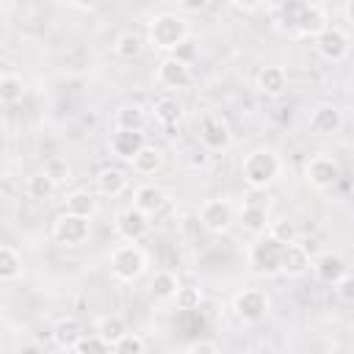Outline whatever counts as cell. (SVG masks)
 Instances as JSON below:
<instances>
[{
    "instance_id": "cell-21",
    "label": "cell",
    "mask_w": 354,
    "mask_h": 354,
    "mask_svg": "<svg viewBox=\"0 0 354 354\" xmlns=\"http://www.w3.org/2000/svg\"><path fill=\"white\" fill-rule=\"evenodd\" d=\"M144 124H147V111L138 102H124L113 111V127L119 130H144Z\"/></svg>"
},
{
    "instance_id": "cell-31",
    "label": "cell",
    "mask_w": 354,
    "mask_h": 354,
    "mask_svg": "<svg viewBox=\"0 0 354 354\" xmlns=\"http://www.w3.org/2000/svg\"><path fill=\"white\" fill-rule=\"evenodd\" d=\"M22 277V257L14 246H0V282H14Z\"/></svg>"
},
{
    "instance_id": "cell-6",
    "label": "cell",
    "mask_w": 354,
    "mask_h": 354,
    "mask_svg": "<svg viewBox=\"0 0 354 354\" xmlns=\"http://www.w3.org/2000/svg\"><path fill=\"white\" fill-rule=\"evenodd\" d=\"M304 180H307V185L315 188V191H329V188L340 180V163H337L332 155H326V152L313 155V158L304 163Z\"/></svg>"
},
{
    "instance_id": "cell-28",
    "label": "cell",
    "mask_w": 354,
    "mask_h": 354,
    "mask_svg": "<svg viewBox=\"0 0 354 354\" xmlns=\"http://www.w3.org/2000/svg\"><path fill=\"white\" fill-rule=\"evenodd\" d=\"M144 47H147V41H144L138 33H133V30L116 36V41H113V53H116L122 61H136V58H141V55H144Z\"/></svg>"
},
{
    "instance_id": "cell-17",
    "label": "cell",
    "mask_w": 354,
    "mask_h": 354,
    "mask_svg": "<svg viewBox=\"0 0 354 354\" xmlns=\"http://www.w3.org/2000/svg\"><path fill=\"white\" fill-rule=\"evenodd\" d=\"M254 88L263 97H279V94H285V88H288V72H285V66H277V64L260 66V72L254 75Z\"/></svg>"
},
{
    "instance_id": "cell-13",
    "label": "cell",
    "mask_w": 354,
    "mask_h": 354,
    "mask_svg": "<svg viewBox=\"0 0 354 354\" xmlns=\"http://www.w3.org/2000/svg\"><path fill=\"white\" fill-rule=\"evenodd\" d=\"M113 230H116V235H119L122 241H136V243H138V241L149 232V216L130 205V207H124V210L116 213Z\"/></svg>"
},
{
    "instance_id": "cell-9",
    "label": "cell",
    "mask_w": 354,
    "mask_h": 354,
    "mask_svg": "<svg viewBox=\"0 0 354 354\" xmlns=\"http://www.w3.org/2000/svg\"><path fill=\"white\" fill-rule=\"evenodd\" d=\"M232 221H235V210H232V205L227 199H205L199 205V224L207 232L221 235V232H227L232 227Z\"/></svg>"
},
{
    "instance_id": "cell-34",
    "label": "cell",
    "mask_w": 354,
    "mask_h": 354,
    "mask_svg": "<svg viewBox=\"0 0 354 354\" xmlns=\"http://www.w3.org/2000/svg\"><path fill=\"white\" fill-rule=\"evenodd\" d=\"M171 301L177 304V310H185V313L199 310V304H202V290L194 288V285H180L177 293L171 296Z\"/></svg>"
},
{
    "instance_id": "cell-12",
    "label": "cell",
    "mask_w": 354,
    "mask_h": 354,
    "mask_svg": "<svg viewBox=\"0 0 354 354\" xmlns=\"http://www.w3.org/2000/svg\"><path fill=\"white\" fill-rule=\"evenodd\" d=\"M155 80L166 88V91H177V88H185L191 83V64L174 58L171 53L158 64L155 69Z\"/></svg>"
},
{
    "instance_id": "cell-15",
    "label": "cell",
    "mask_w": 354,
    "mask_h": 354,
    "mask_svg": "<svg viewBox=\"0 0 354 354\" xmlns=\"http://www.w3.org/2000/svg\"><path fill=\"white\" fill-rule=\"evenodd\" d=\"M144 144H147L144 130H119V127H113V133H111V138H108L111 155L119 158V160H127V163L136 158V152H138Z\"/></svg>"
},
{
    "instance_id": "cell-25",
    "label": "cell",
    "mask_w": 354,
    "mask_h": 354,
    "mask_svg": "<svg viewBox=\"0 0 354 354\" xmlns=\"http://www.w3.org/2000/svg\"><path fill=\"white\" fill-rule=\"evenodd\" d=\"M53 343L61 348V351H69L72 346H75V340L83 335V326H80V321L77 318H61L55 326H53Z\"/></svg>"
},
{
    "instance_id": "cell-2",
    "label": "cell",
    "mask_w": 354,
    "mask_h": 354,
    "mask_svg": "<svg viewBox=\"0 0 354 354\" xmlns=\"http://www.w3.org/2000/svg\"><path fill=\"white\" fill-rule=\"evenodd\" d=\"M191 30H188V22L180 17V14H171V11H163V14H155L147 25V44L160 50V53H171L183 39H188Z\"/></svg>"
},
{
    "instance_id": "cell-44",
    "label": "cell",
    "mask_w": 354,
    "mask_h": 354,
    "mask_svg": "<svg viewBox=\"0 0 354 354\" xmlns=\"http://www.w3.org/2000/svg\"><path fill=\"white\" fill-rule=\"evenodd\" d=\"M290 3H299V6H307V3H313V0H290Z\"/></svg>"
},
{
    "instance_id": "cell-39",
    "label": "cell",
    "mask_w": 354,
    "mask_h": 354,
    "mask_svg": "<svg viewBox=\"0 0 354 354\" xmlns=\"http://www.w3.org/2000/svg\"><path fill=\"white\" fill-rule=\"evenodd\" d=\"M218 348H221L218 340H210V337H199V340L185 343V354H216Z\"/></svg>"
},
{
    "instance_id": "cell-5",
    "label": "cell",
    "mask_w": 354,
    "mask_h": 354,
    "mask_svg": "<svg viewBox=\"0 0 354 354\" xmlns=\"http://www.w3.org/2000/svg\"><path fill=\"white\" fill-rule=\"evenodd\" d=\"M279 260H282V243L271 235H263L252 243L249 249V266L263 274V277H274L279 274Z\"/></svg>"
},
{
    "instance_id": "cell-43",
    "label": "cell",
    "mask_w": 354,
    "mask_h": 354,
    "mask_svg": "<svg viewBox=\"0 0 354 354\" xmlns=\"http://www.w3.org/2000/svg\"><path fill=\"white\" fill-rule=\"evenodd\" d=\"M72 8H77V11H91V8H97L100 6V0H66Z\"/></svg>"
},
{
    "instance_id": "cell-42",
    "label": "cell",
    "mask_w": 354,
    "mask_h": 354,
    "mask_svg": "<svg viewBox=\"0 0 354 354\" xmlns=\"http://www.w3.org/2000/svg\"><path fill=\"white\" fill-rule=\"evenodd\" d=\"M177 6L183 11H188V14H196V11H202L207 6V0H177Z\"/></svg>"
},
{
    "instance_id": "cell-14",
    "label": "cell",
    "mask_w": 354,
    "mask_h": 354,
    "mask_svg": "<svg viewBox=\"0 0 354 354\" xmlns=\"http://www.w3.org/2000/svg\"><path fill=\"white\" fill-rule=\"evenodd\" d=\"M310 271H313L321 282L335 285V282H337L343 274H348L351 268H348L346 257H340L337 252H318L315 257H310Z\"/></svg>"
},
{
    "instance_id": "cell-40",
    "label": "cell",
    "mask_w": 354,
    "mask_h": 354,
    "mask_svg": "<svg viewBox=\"0 0 354 354\" xmlns=\"http://www.w3.org/2000/svg\"><path fill=\"white\" fill-rule=\"evenodd\" d=\"M171 55H174V58H180V61H185V64H191V58H194V41H191V36H188V39H183V41L171 50Z\"/></svg>"
},
{
    "instance_id": "cell-8",
    "label": "cell",
    "mask_w": 354,
    "mask_h": 354,
    "mask_svg": "<svg viewBox=\"0 0 354 354\" xmlns=\"http://www.w3.org/2000/svg\"><path fill=\"white\" fill-rule=\"evenodd\" d=\"M313 41H315L318 55H321L324 61H329V64H340V61L348 55V50H351L348 33H346L343 28H337V25H326L318 36H313Z\"/></svg>"
},
{
    "instance_id": "cell-27",
    "label": "cell",
    "mask_w": 354,
    "mask_h": 354,
    "mask_svg": "<svg viewBox=\"0 0 354 354\" xmlns=\"http://www.w3.org/2000/svg\"><path fill=\"white\" fill-rule=\"evenodd\" d=\"M64 210L75 213V216H83V218H94L97 216V199L88 191H72L64 199Z\"/></svg>"
},
{
    "instance_id": "cell-10",
    "label": "cell",
    "mask_w": 354,
    "mask_h": 354,
    "mask_svg": "<svg viewBox=\"0 0 354 354\" xmlns=\"http://www.w3.org/2000/svg\"><path fill=\"white\" fill-rule=\"evenodd\" d=\"M199 144L207 149V152H218V149H227L232 144V133H230V124L216 116V113H205L199 119Z\"/></svg>"
},
{
    "instance_id": "cell-36",
    "label": "cell",
    "mask_w": 354,
    "mask_h": 354,
    "mask_svg": "<svg viewBox=\"0 0 354 354\" xmlns=\"http://www.w3.org/2000/svg\"><path fill=\"white\" fill-rule=\"evenodd\" d=\"M111 351L113 354H144L147 351V340L141 337V335H136V332H124L113 346H111Z\"/></svg>"
},
{
    "instance_id": "cell-19",
    "label": "cell",
    "mask_w": 354,
    "mask_h": 354,
    "mask_svg": "<svg viewBox=\"0 0 354 354\" xmlns=\"http://www.w3.org/2000/svg\"><path fill=\"white\" fill-rule=\"evenodd\" d=\"M94 188H97V194H100L102 199H116V196L124 194V188H127V174H124L122 169H116V166H105V169L97 171Z\"/></svg>"
},
{
    "instance_id": "cell-11",
    "label": "cell",
    "mask_w": 354,
    "mask_h": 354,
    "mask_svg": "<svg viewBox=\"0 0 354 354\" xmlns=\"http://www.w3.org/2000/svg\"><path fill=\"white\" fill-rule=\"evenodd\" d=\"M307 127L313 136H335L343 127V111L335 102H318L310 116H307Z\"/></svg>"
},
{
    "instance_id": "cell-41",
    "label": "cell",
    "mask_w": 354,
    "mask_h": 354,
    "mask_svg": "<svg viewBox=\"0 0 354 354\" xmlns=\"http://www.w3.org/2000/svg\"><path fill=\"white\" fill-rule=\"evenodd\" d=\"M268 3H271V0H232V6L241 8V11H257V8L268 6Z\"/></svg>"
},
{
    "instance_id": "cell-26",
    "label": "cell",
    "mask_w": 354,
    "mask_h": 354,
    "mask_svg": "<svg viewBox=\"0 0 354 354\" xmlns=\"http://www.w3.org/2000/svg\"><path fill=\"white\" fill-rule=\"evenodd\" d=\"M127 329H130L127 321H124L122 315H116V313H111V315H100L97 324H94V332H97L108 346H113Z\"/></svg>"
},
{
    "instance_id": "cell-29",
    "label": "cell",
    "mask_w": 354,
    "mask_h": 354,
    "mask_svg": "<svg viewBox=\"0 0 354 354\" xmlns=\"http://www.w3.org/2000/svg\"><path fill=\"white\" fill-rule=\"evenodd\" d=\"M55 183L44 174V171H33L28 180H25V194H28V199H33V202H47L53 194H55Z\"/></svg>"
},
{
    "instance_id": "cell-35",
    "label": "cell",
    "mask_w": 354,
    "mask_h": 354,
    "mask_svg": "<svg viewBox=\"0 0 354 354\" xmlns=\"http://www.w3.org/2000/svg\"><path fill=\"white\" fill-rule=\"evenodd\" d=\"M69 351H75V354H105V351H111V346H108L97 332H91V335L83 332V335L75 340V346H72Z\"/></svg>"
},
{
    "instance_id": "cell-16",
    "label": "cell",
    "mask_w": 354,
    "mask_h": 354,
    "mask_svg": "<svg viewBox=\"0 0 354 354\" xmlns=\"http://www.w3.org/2000/svg\"><path fill=\"white\" fill-rule=\"evenodd\" d=\"M326 25H329V22H326V11H324L321 6H315V3H307V6H301L299 14H296L293 33H296V36H304V39H313V36H318Z\"/></svg>"
},
{
    "instance_id": "cell-22",
    "label": "cell",
    "mask_w": 354,
    "mask_h": 354,
    "mask_svg": "<svg viewBox=\"0 0 354 354\" xmlns=\"http://www.w3.org/2000/svg\"><path fill=\"white\" fill-rule=\"evenodd\" d=\"M130 166H133V171H138L144 177H152V174H158L163 169V152L158 147H152V144H144L136 152V158L130 160Z\"/></svg>"
},
{
    "instance_id": "cell-3",
    "label": "cell",
    "mask_w": 354,
    "mask_h": 354,
    "mask_svg": "<svg viewBox=\"0 0 354 354\" xmlns=\"http://www.w3.org/2000/svg\"><path fill=\"white\" fill-rule=\"evenodd\" d=\"M111 277L116 282H124V285H133L136 279L144 277L147 271V252L136 243V241H124L122 246H116L111 252Z\"/></svg>"
},
{
    "instance_id": "cell-37",
    "label": "cell",
    "mask_w": 354,
    "mask_h": 354,
    "mask_svg": "<svg viewBox=\"0 0 354 354\" xmlns=\"http://www.w3.org/2000/svg\"><path fill=\"white\" fill-rule=\"evenodd\" d=\"M55 185H61V183H66L69 180V174H72V169H69V163L64 160V158H58V155H53V158H47L44 160V169H41Z\"/></svg>"
},
{
    "instance_id": "cell-1",
    "label": "cell",
    "mask_w": 354,
    "mask_h": 354,
    "mask_svg": "<svg viewBox=\"0 0 354 354\" xmlns=\"http://www.w3.org/2000/svg\"><path fill=\"white\" fill-rule=\"evenodd\" d=\"M282 171V160L274 149L268 147H260V149H252L249 155H243L241 160V177L243 183L252 188V191H266L268 185L277 183Z\"/></svg>"
},
{
    "instance_id": "cell-32",
    "label": "cell",
    "mask_w": 354,
    "mask_h": 354,
    "mask_svg": "<svg viewBox=\"0 0 354 354\" xmlns=\"http://www.w3.org/2000/svg\"><path fill=\"white\" fill-rule=\"evenodd\" d=\"M155 119L163 124V127H177L180 119H183V105L174 100V97H160L155 100Z\"/></svg>"
},
{
    "instance_id": "cell-33",
    "label": "cell",
    "mask_w": 354,
    "mask_h": 354,
    "mask_svg": "<svg viewBox=\"0 0 354 354\" xmlns=\"http://www.w3.org/2000/svg\"><path fill=\"white\" fill-rule=\"evenodd\" d=\"M268 235L285 246V243L299 241V227L293 218H277V221H268Z\"/></svg>"
},
{
    "instance_id": "cell-7",
    "label": "cell",
    "mask_w": 354,
    "mask_h": 354,
    "mask_svg": "<svg viewBox=\"0 0 354 354\" xmlns=\"http://www.w3.org/2000/svg\"><path fill=\"white\" fill-rule=\"evenodd\" d=\"M268 304H271V299H268V293H266L263 288H243V290L235 293V299H232V310H235V315H238L243 324H257V321H263L266 313H268Z\"/></svg>"
},
{
    "instance_id": "cell-23",
    "label": "cell",
    "mask_w": 354,
    "mask_h": 354,
    "mask_svg": "<svg viewBox=\"0 0 354 354\" xmlns=\"http://www.w3.org/2000/svg\"><path fill=\"white\" fill-rule=\"evenodd\" d=\"M241 227L249 232V235H263L268 230V210L263 205H254V202H246L241 207Z\"/></svg>"
},
{
    "instance_id": "cell-30",
    "label": "cell",
    "mask_w": 354,
    "mask_h": 354,
    "mask_svg": "<svg viewBox=\"0 0 354 354\" xmlns=\"http://www.w3.org/2000/svg\"><path fill=\"white\" fill-rule=\"evenodd\" d=\"M25 97V80L11 72H0V105H17Z\"/></svg>"
},
{
    "instance_id": "cell-4",
    "label": "cell",
    "mask_w": 354,
    "mask_h": 354,
    "mask_svg": "<svg viewBox=\"0 0 354 354\" xmlns=\"http://www.w3.org/2000/svg\"><path fill=\"white\" fill-rule=\"evenodd\" d=\"M91 235V218L75 216V213H61L53 218V238L61 246H80Z\"/></svg>"
},
{
    "instance_id": "cell-24",
    "label": "cell",
    "mask_w": 354,
    "mask_h": 354,
    "mask_svg": "<svg viewBox=\"0 0 354 354\" xmlns=\"http://www.w3.org/2000/svg\"><path fill=\"white\" fill-rule=\"evenodd\" d=\"M177 288H180L177 274L174 271H166V268L155 271L152 279H149V293H152L155 301H171V296L177 293Z\"/></svg>"
},
{
    "instance_id": "cell-20",
    "label": "cell",
    "mask_w": 354,
    "mask_h": 354,
    "mask_svg": "<svg viewBox=\"0 0 354 354\" xmlns=\"http://www.w3.org/2000/svg\"><path fill=\"white\" fill-rule=\"evenodd\" d=\"M166 199H169L166 191H163L160 185H152V183L138 185V188L133 191V207H138V210L147 213V216H155L158 210H163Z\"/></svg>"
},
{
    "instance_id": "cell-38",
    "label": "cell",
    "mask_w": 354,
    "mask_h": 354,
    "mask_svg": "<svg viewBox=\"0 0 354 354\" xmlns=\"http://www.w3.org/2000/svg\"><path fill=\"white\" fill-rule=\"evenodd\" d=\"M332 288H335V293H337V299H340L343 304H351V301H354V277H351V271L343 274Z\"/></svg>"
},
{
    "instance_id": "cell-18",
    "label": "cell",
    "mask_w": 354,
    "mask_h": 354,
    "mask_svg": "<svg viewBox=\"0 0 354 354\" xmlns=\"http://www.w3.org/2000/svg\"><path fill=\"white\" fill-rule=\"evenodd\" d=\"M310 252L293 241V243H285L282 246V260H279V274H288V277H301L310 271Z\"/></svg>"
}]
</instances>
